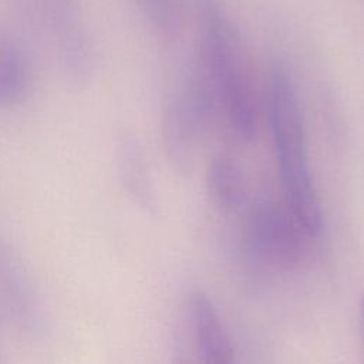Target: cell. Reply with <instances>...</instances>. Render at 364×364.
<instances>
[{"label":"cell","mask_w":364,"mask_h":364,"mask_svg":"<svg viewBox=\"0 0 364 364\" xmlns=\"http://www.w3.org/2000/svg\"><path fill=\"white\" fill-rule=\"evenodd\" d=\"M269 121L283 185V202L316 239L323 228V212L310 171L299 94L283 65L270 70Z\"/></svg>","instance_id":"1"},{"label":"cell","mask_w":364,"mask_h":364,"mask_svg":"<svg viewBox=\"0 0 364 364\" xmlns=\"http://www.w3.org/2000/svg\"><path fill=\"white\" fill-rule=\"evenodd\" d=\"M199 63L209 74L232 131L242 141L256 134V108L239 43L218 0H198Z\"/></svg>","instance_id":"2"},{"label":"cell","mask_w":364,"mask_h":364,"mask_svg":"<svg viewBox=\"0 0 364 364\" xmlns=\"http://www.w3.org/2000/svg\"><path fill=\"white\" fill-rule=\"evenodd\" d=\"M247 240L255 256L270 267L290 270L301 264L314 240L284 205L257 202L247 219Z\"/></svg>","instance_id":"3"},{"label":"cell","mask_w":364,"mask_h":364,"mask_svg":"<svg viewBox=\"0 0 364 364\" xmlns=\"http://www.w3.org/2000/svg\"><path fill=\"white\" fill-rule=\"evenodd\" d=\"M205 132L179 91L171 94L162 109L161 139L165 158L175 173L181 176L192 173L196 146Z\"/></svg>","instance_id":"4"},{"label":"cell","mask_w":364,"mask_h":364,"mask_svg":"<svg viewBox=\"0 0 364 364\" xmlns=\"http://www.w3.org/2000/svg\"><path fill=\"white\" fill-rule=\"evenodd\" d=\"M114 162L118 181L129 199L148 213L158 212V196L144 145L138 135L122 129L115 136Z\"/></svg>","instance_id":"5"},{"label":"cell","mask_w":364,"mask_h":364,"mask_svg":"<svg viewBox=\"0 0 364 364\" xmlns=\"http://www.w3.org/2000/svg\"><path fill=\"white\" fill-rule=\"evenodd\" d=\"M189 317L198 364H239L228 328L208 294L191 296Z\"/></svg>","instance_id":"6"},{"label":"cell","mask_w":364,"mask_h":364,"mask_svg":"<svg viewBox=\"0 0 364 364\" xmlns=\"http://www.w3.org/2000/svg\"><path fill=\"white\" fill-rule=\"evenodd\" d=\"M0 303L16 324L30 328L36 320V303L20 259L0 239Z\"/></svg>","instance_id":"7"},{"label":"cell","mask_w":364,"mask_h":364,"mask_svg":"<svg viewBox=\"0 0 364 364\" xmlns=\"http://www.w3.org/2000/svg\"><path fill=\"white\" fill-rule=\"evenodd\" d=\"M31 87V67L26 53L13 40L0 37V108L21 104Z\"/></svg>","instance_id":"8"},{"label":"cell","mask_w":364,"mask_h":364,"mask_svg":"<svg viewBox=\"0 0 364 364\" xmlns=\"http://www.w3.org/2000/svg\"><path fill=\"white\" fill-rule=\"evenodd\" d=\"M206 186L212 200L223 210H237L247 195L240 165L228 155H216L206 169Z\"/></svg>","instance_id":"9"},{"label":"cell","mask_w":364,"mask_h":364,"mask_svg":"<svg viewBox=\"0 0 364 364\" xmlns=\"http://www.w3.org/2000/svg\"><path fill=\"white\" fill-rule=\"evenodd\" d=\"M144 14L155 34L172 43L178 40L183 28L182 0H141Z\"/></svg>","instance_id":"10"},{"label":"cell","mask_w":364,"mask_h":364,"mask_svg":"<svg viewBox=\"0 0 364 364\" xmlns=\"http://www.w3.org/2000/svg\"><path fill=\"white\" fill-rule=\"evenodd\" d=\"M361 340H363V350H364V294H363V300H361Z\"/></svg>","instance_id":"11"}]
</instances>
